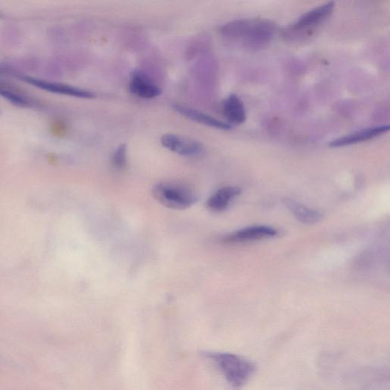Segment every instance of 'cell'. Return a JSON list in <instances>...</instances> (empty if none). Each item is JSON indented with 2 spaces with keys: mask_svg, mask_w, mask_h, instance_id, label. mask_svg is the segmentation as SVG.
Listing matches in <instances>:
<instances>
[{
  "mask_svg": "<svg viewBox=\"0 0 390 390\" xmlns=\"http://www.w3.org/2000/svg\"><path fill=\"white\" fill-rule=\"evenodd\" d=\"M275 32V24L266 20H236L220 27L222 35L242 42L251 49L264 48L272 42Z\"/></svg>",
  "mask_w": 390,
  "mask_h": 390,
  "instance_id": "cell-1",
  "label": "cell"
},
{
  "mask_svg": "<svg viewBox=\"0 0 390 390\" xmlns=\"http://www.w3.org/2000/svg\"><path fill=\"white\" fill-rule=\"evenodd\" d=\"M208 357L227 382L235 389L244 388L256 373V364L244 356L227 352H213L210 353Z\"/></svg>",
  "mask_w": 390,
  "mask_h": 390,
  "instance_id": "cell-2",
  "label": "cell"
},
{
  "mask_svg": "<svg viewBox=\"0 0 390 390\" xmlns=\"http://www.w3.org/2000/svg\"><path fill=\"white\" fill-rule=\"evenodd\" d=\"M152 195L162 206L172 210L188 209L199 199L197 193L191 189L171 182L155 184Z\"/></svg>",
  "mask_w": 390,
  "mask_h": 390,
  "instance_id": "cell-3",
  "label": "cell"
},
{
  "mask_svg": "<svg viewBox=\"0 0 390 390\" xmlns=\"http://www.w3.org/2000/svg\"><path fill=\"white\" fill-rule=\"evenodd\" d=\"M335 8V3L329 2L318 7H315L308 13H304L298 20L289 27V33L303 34L313 31L322 23L332 13Z\"/></svg>",
  "mask_w": 390,
  "mask_h": 390,
  "instance_id": "cell-4",
  "label": "cell"
},
{
  "mask_svg": "<svg viewBox=\"0 0 390 390\" xmlns=\"http://www.w3.org/2000/svg\"><path fill=\"white\" fill-rule=\"evenodd\" d=\"M161 144L175 153L184 156H194L203 151V144L194 139L175 134H166L161 137Z\"/></svg>",
  "mask_w": 390,
  "mask_h": 390,
  "instance_id": "cell-5",
  "label": "cell"
},
{
  "mask_svg": "<svg viewBox=\"0 0 390 390\" xmlns=\"http://www.w3.org/2000/svg\"><path fill=\"white\" fill-rule=\"evenodd\" d=\"M24 80L35 87L53 92V94H56L80 99H92L96 96L94 92L91 91L63 84V83L49 82L27 77H24Z\"/></svg>",
  "mask_w": 390,
  "mask_h": 390,
  "instance_id": "cell-6",
  "label": "cell"
},
{
  "mask_svg": "<svg viewBox=\"0 0 390 390\" xmlns=\"http://www.w3.org/2000/svg\"><path fill=\"white\" fill-rule=\"evenodd\" d=\"M277 235V231L272 227L256 226L244 228L228 234L222 239L226 244H235L250 242V241L272 238Z\"/></svg>",
  "mask_w": 390,
  "mask_h": 390,
  "instance_id": "cell-7",
  "label": "cell"
},
{
  "mask_svg": "<svg viewBox=\"0 0 390 390\" xmlns=\"http://www.w3.org/2000/svg\"><path fill=\"white\" fill-rule=\"evenodd\" d=\"M129 89L135 96L144 99H152L162 94L161 89L142 71H136L132 74Z\"/></svg>",
  "mask_w": 390,
  "mask_h": 390,
  "instance_id": "cell-8",
  "label": "cell"
},
{
  "mask_svg": "<svg viewBox=\"0 0 390 390\" xmlns=\"http://www.w3.org/2000/svg\"><path fill=\"white\" fill-rule=\"evenodd\" d=\"M389 131V125H382L367 129L341 137L332 141L329 145L332 148H339L372 140Z\"/></svg>",
  "mask_w": 390,
  "mask_h": 390,
  "instance_id": "cell-9",
  "label": "cell"
},
{
  "mask_svg": "<svg viewBox=\"0 0 390 390\" xmlns=\"http://www.w3.org/2000/svg\"><path fill=\"white\" fill-rule=\"evenodd\" d=\"M173 108L175 111H177L179 114L199 124L222 130V131H229V130L232 128V126L229 124L222 122V120L218 118H213L211 115L201 113L200 111L195 110L188 106L176 104L173 106Z\"/></svg>",
  "mask_w": 390,
  "mask_h": 390,
  "instance_id": "cell-10",
  "label": "cell"
},
{
  "mask_svg": "<svg viewBox=\"0 0 390 390\" xmlns=\"http://www.w3.org/2000/svg\"><path fill=\"white\" fill-rule=\"evenodd\" d=\"M222 113L232 125L244 124L246 120V111L244 102L235 95H229L222 103Z\"/></svg>",
  "mask_w": 390,
  "mask_h": 390,
  "instance_id": "cell-11",
  "label": "cell"
},
{
  "mask_svg": "<svg viewBox=\"0 0 390 390\" xmlns=\"http://www.w3.org/2000/svg\"><path fill=\"white\" fill-rule=\"evenodd\" d=\"M283 203L294 217L303 224L309 225L317 224L323 218L320 212L306 207L294 200L284 199Z\"/></svg>",
  "mask_w": 390,
  "mask_h": 390,
  "instance_id": "cell-12",
  "label": "cell"
},
{
  "mask_svg": "<svg viewBox=\"0 0 390 390\" xmlns=\"http://www.w3.org/2000/svg\"><path fill=\"white\" fill-rule=\"evenodd\" d=\"M241 194L237 187H225L219 189L209 198L207 207L213 211H222L227 208L229 203Z\"/></svg>",
  "mask_w": 390,
  "mask_h": 390,
  "instance_id": "cell-13",
  "label": "cell"
},
{
  "mask_svg": "<svg viewBox=\"0 0 390 390\" xmlns=\"http://www.w3.org/2000/svg\"><path fill=\"white\" fill-rule=\"evenodd\" d=\"M0 96L11 101V103L17 106L27 108L32 106V102H30L29 99L12 88L4 86L1 83H0Z\"/></svg>",
  "mask_w": 390,
  "mask_h": 390,
  "instance_id": "cell-14",
  "label": "cell"
},
{
  "mask_svg": "<svg viewBox=\"0 0 390 390\" xmlns=\"http://www.w3.org/2000/svg\"><path fill=\"white\" fill-rule=\"evenodd\" d=\"M127 148L125 144L118 146L113 157H111V163H113L115 168L119 170L125 168L127 164Z\"/></svg>",
  "mask_w": 390,
  "mask_h": 390,
  "instance_id": "cell-15",
  "label": "cell"
}]
</instances>
